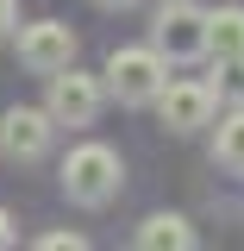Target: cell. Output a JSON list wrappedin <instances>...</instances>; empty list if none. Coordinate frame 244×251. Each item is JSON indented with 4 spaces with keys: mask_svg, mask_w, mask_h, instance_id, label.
Segmentation results:
<instances>
[{
    "mask_svg": "<svg viewBox=\"0 0 244 251\" xmlns=\"http://www.w3.org/2000/svg\"><path fill=\"white\" fill-rule=\"evenodd\" d=\"M50 132H57L50 107H6L0 113V151L13 157V163H38V157L50 151Z\"/></svg>",
    "mask_w": 244,
    "mask_h": 251,
    "instance_id": "obj_7",
    "label": "cell"
},
{
    "mask_svg": "<svg viewBox=\"0 0 244 251\" xmlns=\"http://www.w3.org/2000/svg\"><path fill=\"white\" fill-rule=\"evenodd\" d=\"M19 31V0H0V38Z\"/></svg>",
    "mask_w": 244,
    "mask_h": 251,
    "instance_id": "obj_13",
    "label": "cell"
},
{
    "mask_svg": "<svg viewBox=\"0 0 244 251\" xmlns=\"http://www.w3.org/2000/svg\"><path fill=\"white\" fill-rule=\"evenodd\" d=\"M50 94H44V107H50V120L57 126H94L100 120V100H107V82L88 75V69H57V75H44Z\"/></svg>",
    "mask_w": 244,
    "mask_h": 251,
    "instance_id": "obj_3",
    "label": "cell"
},
{
    "mask_svg": "<svg viewBox=\"0 0 244 251\" xmlns=\"http://www.w3.org/2000/svg\"><path fill=\"white\" fill-rule=\"evenodd\" d=\"M138 245L144 251H194V226L182 214H151L138 226Z\"/></svg>",
    "mask_w": 244,
    "mask_h": 251,
    "instance_id": "obj_8",
    "label": "cell"
},
{
    "mask_svg": "<svg viewBox=\"0 0 244 251\" xmlns=\"http://www.w3.org/2000/svg\"><path fill=\"white\" fill-rule=\"evenodd\" d=\"M100 75H107V88L119 94L125 107H156V94L169 82V57H163L156 44H119Z\"/></svg>",
    "mask_w": 244,
    "mask_h": 251,
    "instance_id": "obj_2",
    "label": "cell"
},
{
    "mask_svg": "<svg viewBox=\"0 0 244 251\" xmlns=\"http://www.w3.org/2000/svg\"><path fill=\"white\" fill-rule=\"evenodd\" d=\"M94 6H107V13H125V6H138V0H94Z\"/></svg>",
    "mask_w": 244,
    "mask_h": 251,
    "instance_id": "obj_15",
    "label": "cell"
},
{
    "mask_svg": "<svg viewBox=\"0 0 244 251\" xmlns=\"http://www.w3.org/2000/svg\"><path fill=\"white\" fill-rule=\"evenodd\" d=\"M0 245H13V214L0 207Z\"/></svg>",
    "mask_w": 244,
    "mask_h": 251,
    "instance_id": "obj_14",
    "label": "cell"
},
{
    "mask_svg": "<svg viewBox=\"0 0 244 251\" xmlns=\"http://www.w3.org/2000/svg\"><path fill=\"white\" fill-rule=\"evenodd\" d=\"M213 107L219 94L213 82H163V94H156V120L169 126V132H200V126H213Z\"/></svg>",
    "mask_w": 244,
    "mask_h": 251,
    "instance_id": "obj_6",
    "label": "cell"
},
{
    "mask_svg": "<svg viewBox=\"0 0 244 251\" xmlns=\"http://www.w3.org/2000/svg\"><path fill=\"white\" fill-rule=\"evenodd\" d=\"M213 163L225 176H244V107H232L213 132Z\"/></svg>",
    "mask_w": 244,
    "mask_h": 251,
    "instance_id": "obj_9",
    "label": "cell"
},
{
    "mask_svg": "<svg viewBox=\"0 0 244 251\" xmlns=\"http://www.w3.org/2000/svg\"><path fill=\"white\" fill-rule=\"evenodd\" d=\"M207 50H213V57H238L244 50V6L207 13Z\"/></svg>",
    "mask_w": 244,
    "mask_h": 251,
    "instance_id": "obj_10",
    "label": "cell"
},
{
    "mask_svg": "<svg viewBox=\"0 0 244 251\" xmlns=\"http://www.w3.org/2000/svg\"><path fill=\"white\" fill-rule=\"evenodd\" d=\"M151 44L169 63L207 57V13H200L194 0H163V13H156V25H151Z\"/></svg>",
    "mask_w": 244,
    "mask_h": 251,
    "instance_id": "obj_4",
    "label": "cell"
},
{
    "mask_svg": "<svg viewBox=\"0 0 244 251\" xmlns=\"http://www.w3.org/2000/svg\"><path fill=\"white\" fill-rule=\"evenodd\" d=\"M38 245H44V251H82L88 239H82V232H44Z\"/></svg>",
    "mask_w": 244,
    "mask_h": 251,
    "instance_id": "obj_12",
    "label": "cell"
},
{
    "mask_svg": "<svg viewBox=\"0 0 244 251\" xmlns=\"http://www.w3.org/2000/svg\"><path fill=\"white\" fill-rule=\"evenodd\" d=\"M57 182H63V195H69L75 207H107V201L119 195V182H125V163H119L113 145L88 138V145H75V151L63 157Z\"/></svg>",
    "mask_w": 244,
    "mask_h": 251,
    "instance_id": "obj_1",
    "label": "cell"
},
{
    "mask_svg": "<svg viewBox=\"0 0 244 251\" xmlns=\"http://www.w3.org/2000/svg\"><path fill=\"white\" fill-rule=\"evenodd\" d=\"M13 38H19V63H25L31 75H57V69L75 63V31L63 25V19H31Z\"/></svg>",
    "mask_w": 244,
    "mask_h": 251,
    "instance_id": "obj_5",
    "label": "cell"
},
{
    "mask_svg": "<svg viewBox=\"0 0 244 251\" xmlns=\"http://www.w3.org/2000/svg\"><path fill=\"white\" fill-rule=\"evenodd\" d=\"M213 94L225 100V107H244V50H238V57H219V69H213Z\"/></svg>",
    "mask_w": 244,
    "mask_h": 251,
    "instance_id": "obj_11",
    "label": "cell"
}]
</instances>
